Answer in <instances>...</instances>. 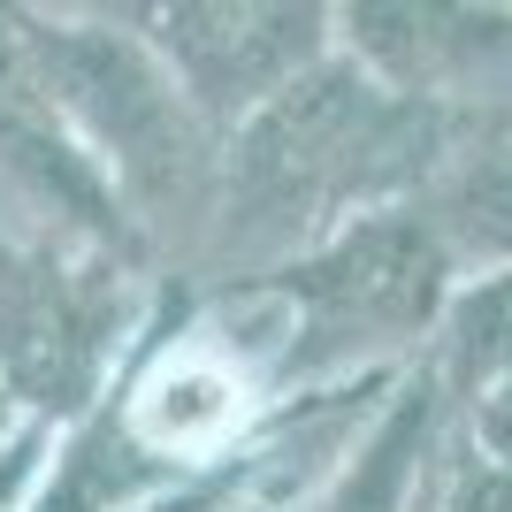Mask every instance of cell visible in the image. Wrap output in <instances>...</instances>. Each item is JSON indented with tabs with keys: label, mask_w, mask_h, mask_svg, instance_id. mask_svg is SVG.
<instances>
[{
	"label": "cell",
	"mask_w": 512,
	"mask_h": 512,
	"mask_svg": "<svg viewBox=\"0 0 512 512\" xmlns=\"http://www.w3.org/2000/svg\"><path fill=\"white\" fill-rule=\"evenodd\" d=\"M375 153H390V107L352 69H314L299 85H283L245 130V161H237L245 214L291 222L329 192L360 184Z\"/></svg>",
	"instance_id": "6da1fadb"
},
{
	"label": "cell",
	"mask_w": 512,
	"mask_h": 512,
	"mask_svg": "<svg viewBox=\"0 0 512 512\" xmlns=\"http://www.w3.org/2000/svg\"><path fill=\"white\" fill-rule=\"evenodd\" d=\"M39 77L46 92H62L77 115L92 123L100 146L123 153V176L146 199L184 192L192 176V138H184V115H176V92L153 77V62L130 39H100V31H62V39L39 46Z\"/></svg>",
	"instance_id": "7a4b0ae2"
},
{
	"label": "cell",
	"mask_w": 512,
	"mask_h": 512,
	"mask_svg": "<svg viewBox=\"0 0 512 512\" xmlns=\"http://www.w3.org/2000/svg\"><path fill=\"white\" fill-rule=\"evenodd\" d=\"M436 291H444V245L421 222H360L299 276L306 337H321V352H344L360 337L421 329L436 314Z\"/></svg>",
	"instance_id": "3957f363"
},
{
	"label": "cell",
	"mask_w": 512,
	"mask_h": 512,
	"mask_svg": "<svg viewBox=\"0 0 512 512\" xmlns=\"http://www.w3.org/2000/svg\"><path fill=\"white\" fill-rule=\"evenodd\" d=\"M169 46L207 107H268L314 54V8H176Z\"/></svg>",
	"instance_id": "277c9868"
},
{
	"label": "cell",
	"mask_w": 512,
	"mask_h": 512,
	"mask_svg": "<svg viewBox=\"0 0 512 512\" xmlns=\"http://www.w3.org/2000/svg\"><path fill=\"white\" fill-rule=\"evenodd\" d=\"M100 329L107 314L77 291L69 276H46L31 299L8 314V360H16V375L31 390H54V398H69V390L92 383V367H100Z\"/></svg>",
	"instance_id": "5b68a950"
},
{
	"label": "cell",
	"mask_w": 512,
	"mask_h": 512,
	"mask_svg": "<svg viewBox=\"0 0 512 512\" xmlns=\"http://www.w3.org/2000/svg\"><path fill=\"white\" fill-rule=\"evenodd\" d=\"M421 444H428V390H406L398 413L383 421V436L360 451V467L344 474V490H337V505H329V512H406Z\"/></svg>",
	"instance_id": "8992f818"
},
{
	"label": "cell",
	"mask_w": 512,
	"mask_h": 512,
	"mask_svg": "<svg viewBox=\"0 0 512 512\" xmlns=\"http://www.w3.org/2000/svg\"><path fill=\"white\" fill-rule=\"evenodd\" d=\"M451 375L467 390L512 375V276H490L451 306Z\"/></svg>",
	"instance_id": "52a82bcc"
},
{
	"label": "cell",
	"mask_w": 512,
	"mask_h": 512,
	"mask_svg": "<svg viewBox=\"0 0 512 512\" xmlns=\"http://www.w3.org/2000/svg\"><path fill=\"white\" fill-rule=\"evenodd\" d=\"M451 222H459L474 245L512 253V161H505V169L467 176V184H459V199H451Z\"/></svg>",
	"instance_id": "ba28073f"
},
{
	"label": "cell",
	"mask_w": 512,
	"mask_h": 512,
	"mask_svg": "<svg viewBox=\"0 0 512 512\" xmlns=\"http://www.w3.org/2000/svg\"><path fill=\"white\" fill-rule=\"evenodd\" d=\"M444 512H512V474L505 467H467L459 482H451Z\"/></svg>",
	"instance_id": "9c48e42d"
},
{
	"label": "cell",
	"mask_w": 512,
	"mask_h": 512,
	"mask_svg": "<svg viewBox=\"0 0 512 512\" xmlns=\"http://www.w3.org/2000/svg\"><path fill=\"white\" fill-rule=\"evenodd\" d=\"M474 428H482V444H490V459H497V467L512 474V375H505V383H490V398H482Z\"/></svg>",
	"instance_id": "30bf717a"
},
{
	"label": "cell",
	"mask_w": 512,
	"mask_h": 512,
	"mask_svg": "<svg viewBox=\"0 0 512 512\" xmlns=\"http://www.w3.org/2000/svg\"><path fill=\"white\" fill-rule=\"evenodd\" d=\"M214 497L207 490H184V497H169V505H146V512H207Z\"/></svg>",
	"instance_id": "8fae6325"
},
{
	"label": "cell",
	"mask_w": 512,
	"mask_h": 512,
	"mask_svg": "<svg viewBox=\"0 0 512 512\" xmlns=\"http://www.w3.org/2000/svg\"><path fill=\"white\" fill-rule=\"evenodd\" d=\"M0 497H8V474H0Z\"/></svg>",
	"instance_id": "7c38bea8"
}]
</instances>
